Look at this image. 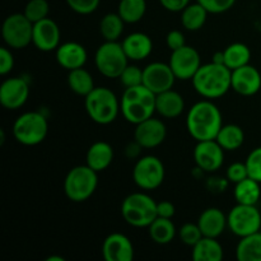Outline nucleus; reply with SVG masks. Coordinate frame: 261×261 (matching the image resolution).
Here are the masks:
<instances>
[{
  "instance_id": "1",
  "label": "nucleus",
  "mask_w": 261,
  "mask_h": 261,
  "mask_svg": "<svg viewBox=\"0 0 261 261\" xmlns=\"http://www.w3.org/2000/svg\"><path fill=\"white\" fill-rule=\"evenodd\" d=\"M222 126V112L212 99L196 102L186 115V129L196 142L216 139Z\"/></svg>"
},
{
  "instance_id": "2",
  "label": "nucleus",
  "mask_w": 261,
  "mask_h": 261,
  "mask_svg": "<svg viewBox=\"0 0 261 261\" xmlns=\"http://www.w3.org/2000/svg\"><path fill=\"white\" fill-rule=\"evenodd\" d=\"M191 82L194 89L205 99L221 98L232 89V70L224 64L211 61L201 64Z\"/></svg>"
},
{
  "instance_id": "3",
  "label": "nucleus",
  "mask_w": 261,
  "mask_h": 261,
  "mask_svg": "<svg viewBox=\"0 0 261 261\" xmlns=\"http://www.w3.org/2000/svg\"><path fill=\"white\" fill-rule=\"evenodd\" d=\"M155 96L144 84L125 88L120 99V109L124 119L130 124H139L155 112Z\"/></svg>"
},
{
  "instance_id": "4",
  "label": "nucleus",
  "mask_w": 261,
  "mask_h": 261,
  "mask_svg": "<svg viewBox=\"0 0 261 261\" xmlns=\"http://www.w3.org/2000/svg\"><path fill=\"white\" fill-rule=\"evenodd\" d=\"M84 106L89 119L98 125L111 124L121 111L119 98L107 87H94L93 91L84 97Z\"/></svg>"
},
{
  "instance_id": "5",
  "label": "nucleus",
  "mask_w": 261,
  "mask_h": 261,
  "mask_svg": "<svg viewBox=\"0 0 261 261\" xmlns=\"http://www.w3.org/2000/svg\"><path fill=\"white\" fill-rule=\"evenodd\" d=\"M121 216L127 224L145 228L157 218V201L145 193H133L122 200Z\"/></svg>"
},
{
  "instance_id": "6",
  "label": "nucleus",
  "mask_w": 261,
  "mask_h": 261,
  "mask_svg": "<svg viewBox=\"0 0 261 261\" xmlns=\"http://www.w3.org/2000/svg\"><path fill=\"white\" fill-rule=\"evenodd\" d=\"M98 186V172L88 165L75 166L71 168L64 180V191L69 200L83 203L88 200Z\"/></svg>"
},
{
  "instance_id": "7",
  "label": "nucleus",
  "mask_w": 261,
  "mask_h": 261,
  "mask_svg": "<svg viewBox=\"0 0 261 261\" xmlns=\"http://www.w3.org/2000/svg\"><path fill=\"white\" fill-rule=\"evenodd\" d=\"M47 119L37 111L24 112L13 124V137L18 143L27 147L41 144L47 137Z\"/></svg>"
},
{
  "instance_id": "8",
  "label": "nucleus",
  "mask_w": 261,
  "mask_h": 261,
  "mask_svg": "<svg viewBox=\"0 0 261 261\" xmlns=\"http://www.w3.org/2000/svg\"><path fill=\"white\" fill-rule=\"evenodd\" d=\"M129 59L117 41H106L102 43L94 55V64L99 74L110 79L120 78L122 71L129 65Z\"/></svg>"
},
{
  "instance_id": "9",
  "label": "nucleus",
  "mask_w": 261,
  "mask_h": 261,
  "mask_svg": "<svg viewBox=\"0 0 261 261\" xmlns=\"http://www.w3.org/2000/svg\"><path fill=\"white\" fill-rule=\"evenodd\" d=\"M2 35L8 47L22 50L32 43L33 23L25 17L24 13H14L5 18Z\"/></svg>"
},
{
  "instance_id": "10",
  "label": "nucleus",
  "mask_w": 261,
  "mask_h": 261,
  "mask_svg": "<svg viewBox=\"0 0 261 261\" xmlns=\"http://www.w3.org/2000/svg\"><path fill=\"white\" fill-rule=\"evenodd\" d=\"M163 162L155 155H144L137 161L133 170V180L142 190H155L165 181Z\"/></svg>"
},
{
  "instance_id": "11",
  "label": "nucleus",
  "mask_w": 261,
  "mask_h": 261,
  "mask_svg": "<svg viewBox=\"0 0 261 261\" xmlns=\"http://www.w3.org/2000/svg\"><path fill=\"white\" fill-rule=\"evenodd\" d=\"M227 223L229 231L242 239L260 231L261 213L256 205L237 203V205H234L227 214Z\"/></svg>"
},
{
  "instance_id": "12",
  "label": "nucleus",
  "mask_w": 261,
  "mask_h": 261,
  "mask_svg": "<svg viewBox=\"0 0 261 261\" xmlns=\"http://www.w3.org/2000/svg\"><path fill=\"white\" fill-rule=\"evenodd\" d=\"M168 64L176 79L191 81L201 66V59L196 48L185 45L171 53Z\"/></svg>"
},
{
  "instance_id": "13",
  "label": "nucleus",
  "mask_w": 261,
  "mask_h": 261,
  "mask_svg": "<svg viewBox=\"0 0 261 261\" xmlns=\"http://www.w3.org/2000/svg\"><path fill=\"white\" fill-rule=\"evenodd\" d=\"M226 150L218 144L216 139L196 142L194 149V162L201 172H216L224 162Z\"/></svg>"
},
{
  "instance_id": "14",
  "label": "nucleus",
  "mask_w": 261,
  "mask_h": 261,
  "mask_svg": "<svg viewBox=\"0 0 261 261\" xmlns=\"http://www.w3.org/2000/svg\"><path fill=\"white\" fill-rule=\"evenodd\" d=\"M175 82L176 76L170 64L154 61L143 69V84L155 94L172 89Z\"/></svg>"
},
{
  "instance_id": "15",
  "label": "nucleus",
  "mask_w": 261,
  "mask_h": 261,
  "mask_svg": "<svg viewBox=\"0 0 261 261\" xmlns=\"http://www.w3.org/2000/svg\"><path fill=\"white\" fill-rule=\"evenodd\" d=\"M30 97L27 81L19 76L5 79L0 86V103L7 110H18Z\"/></svg>"
},
{
  "instance_id": "16",
  "label": "nucleus",
  "mask_w": 261,
  "mask_h": 261,
  "mask_svg": "<svg viewBox=\"0 0 261 261\" xmlns=\"http://www.w3.org/2000/svg\"><path fill=\"white\" fill-rule=\"evenodd\" d=\"M166 137H167V129L165 122L153 116L135 125L134 139L144 149L160 147L165 142Z\"/></svg>"
},
{
  "instance_id": "17",
  "label": "nucleus",
  "mask_w": 261,
  "mask_h": 261,
  "mask_svg": "<svg viewBox=\"0 0 261 261\" xmlns=\"http://www.w3.org/2000/svg\"><path fill=\"white\" fill-rule=\"evenodd\" d=\"M61 32L55 20L45 18L40 22L33 23L32 43L37 50L50 53L60 46Z\"/></svg>"
},
{
  "instance_id": "18",
  "label": "nucleus",
  "mask_w": 261,
  "mask_h": 261,
  "mask_svg": "<svg viewBox=\"0 0 261 261\" xmlns=\"http://www.w3.org/2000/svg\"><path fill=\"white\" fill-rule=\"evenodd\" d=\"M232 89L245 97L256 94L261 89L260 71L250 64L232 70Z\"/></svg>"
},
{
  "instance_id": "19",
  "label": "nucleus",
  "mask_w": 261,
  "mask_h": 261,
  "mask_svg": "<svg viewBox=\"0 0 261 261\" xmlns=\"http://www.w3.org/2000/svg\"><path fill=\"white\" fill-rule=\"evenodd\" d=\"M102 256L106 261H132L134 259V246L125 234L111 233L102 244Z\"/></svg>"
},
{
  "instance_id": "20",
  "label": "nucleus",
  "mask_w": 261,
  "mask_h": 261,
  "mask_svg": "<svg viewBox=\"0 0 261 261\" xmlns=\"http://www.w3.org/2000/svg\"><path fill=\"white\" fill-rule=\"evenodd\" d=\"M56 61L68 71L83 68L88 59L86 47L78 42H64L56 48Z\"/></svg>"
},
{
  "instance_id": "21",
  "label": "nucleus",
  "mask_w": 261,
  "mask_h": 261,
  "mask_svg": "<svg viewBox=\"0 0 261 261\" xmlns=\"http://www.w3.org/2000/svg\"><path fill=\"white\" fill-rule=\"evenodd\" d=\"M121 45L127 59L133 61L144 60L153 51L152 38L143 32L130 33L124 38Z\"/></svg>"
},
{
  "instance_id": "22",
  "label": "nucleus",
  "mask_w": 261,
  "mask_h": 261,
  "mask_svg": "<svg viewBox=\"0 0 261 261\" xmlns=\"http://www.w3.org/2000/svg\"><path fill=\"white\" fill-rule=\"evenodd\" d=\"M198 224L201 229L204 237H213L218 239L224 229L228 228L227 216L219 208H208L200 214Z\"/></svg>"
},
{
  "instance_id": "23",
  "label": "nucleus",
  "mask_w": 261,
  "mask_h": 261,
  "mask_svg": "<svg viewBox=\"0 0 261 261\" xmlns=\"http://www.w3.org/2000/svg\"><path fill=\"white\" fill-rule=\"evenodd\" d=\"M185 110V99L173 89L158 93L155 96V112L165 119H176Z\"/></svg>"
},
{
  "instance_id": "24",
  "label": "nucleus",
  "mask_w": 261,
  "mask_h": 261,
  "mask_svg": "<svg viewBox=\"0 0 261 261\" xmlns=\"http://www.w3.org/2000/svg\"><path fill=\"white\" fill-rule=\"evenodd\" d=\"M86 161L96 172H102L111 166L114 161V148L107 142H96L88 148Z\"/></svg>"
},
{
  "instance_id": "25",
  "label": "nucleus",
  "mask_w": 261,
  "mask_h": 261,
  "mask_svg": "<svg viewBox=\"0 0 261 261\" xmlns=\"http://www.w3.org/2000/svg\"><path fill=\"white\" fill-rule=\"evenodd\" d=\"M223 256V247L213 237H203L193 246L191 257L194 261H221Z\"/></svg>"
},
{
  "instance_id": "26",
  "label": "nucleus",
  "mask_w": 261,
  "mask_h": 261,
  "mask_svg": "<svg viewBox=\"0 0 261 261\" xmlns=\"http://www.w3.org/2000/svg\"><path fill=\"white\" fill-rule=\"evenodd\" d=\"M148 233L153 242L158 245H168L177 234V229L171 218L157 217L148 227Z\"/></svg>"
},
{
  "instance_id": "27",
  "label": "nucleus",
  "mask_w": 261,
  "mask_h": 261,
  "mask_svg": "<svg viewBox=\"0 0 261 261\" xmlns=\"http://www.w3.org/2000/svg\"><path fill=\"white\" fill-rule=\"evenodd\" d=\"M234 199L239 204L245 205H256L261 198L260 182L251 177H247L240 182L234 184Z\"/></svg>"
},
{
  "instance_id": "28",
  "label": "nucleus",
  "mask_w": 261,
  "mask_h": 261,
  "mask_svg": "<svg viewBox=\"0 0 261 261\" xmlns=\"http://www.w3.org/2000/svg\"><path fill=\"white\" fill-rule=\"evenodd\" d=\"M216 140L227 152H233L242 147L245 142V133L241 126L236 124L223 125L217 135Z\"/></svg>"
},
{
  "instance_id": "29",
  "label": "nucleus",
  "mask_w": 261,
  "mask_h": 261,
  "mask_svg": "<svg viewBox=\"0 0 261 261\" xmlns=\"http://www.w3.org/2000/svg\"><path fill=\"white\" fill-rule=\"evenodd\" d=\"M209 12L200 3H190L181 12V24L188 31H199L206 23Z\"/></svg>"
},
{
  "instance_id": "30",
  "label": "nucleus",
  "mask_w": 261,
  "mask_h": 261,
  "mask_svg": "<svg viewBox=\"0 0 261 261\" xmlns=\"http://www.w3.org/2000/svg\"><path fill=\"white\" fill-rule=\"evenodd\" d=\"M240 261H261V232L242 237L236 247Z\"/></svg>"
},
{
  "instance_id": "31",
  "label": "nucleus",
  "mask_w": 261,
  "mask_h": 261,
  "mask_svg": "<svg viewBox=\"0 0 261 261\" xmlns=\"http://www.w3.org/2000/svg\"><path fill=\"white\" fill-rule=\"evenodd\" d=\"M68 86L76 96L87 97L94 89L93 76L84 68L74 69L68 74Z\"/></svg>"
},
{
  "instance_id": "32",
  "label": "nucleus",
  "mask_w": 261,
  "mask_h": 261,
  "mask_svg": "<svg viewBox=\"0 0 261 261\" xmlns=\"http://www.w3.org/2000/svg\"><path fill=\"white\" fill-rule=\"evenodd\" d=\"M223 53L224 65L228 66L231 70L247 65L251 60V51H250L249 46L242 42L231 43L224 48Z\"/></svg>"
},
{
  "instance_id": "33",
  "label": "nucleus",
  "mask_w": 261,
  "mask_h": 261,
  "mask_svg": "<svg viewBox=\"0 0 261 261\" xmlns=\"http://www.w3.org/2000/svg\"><path fill=\"white\" fill-rule=\"evenodd\" d=\"M147 12V0H120L117 13L125 23L134 24L143 19Z\"/></svg>"
},
{
  "instance_id": "34",
  "label": "nucleus",
  "mask_w": 261,
  "mask_h": 261,
  "mask_svg": "<svg viewBox=\"0 0 261 261\" xmlns=\"http://www.w3.org/2000/svg\"><path fill=\"white\" fill-rule=\"evenodd\" d=\"M125 22L119 13H107L99 22V32L105 41H117L124 32Z\"/></svg>"
},
{
  "instance_id": "35",
  "label": "nucleus",
  "mask_w": 261,
  "mask_h": 261,
  "mask_svg": "<svg viewBox=\"0 0 261 261\" xmlns=\"http://www.w3.org/2000/svg\"><path fill=\"white\" fill-rule=\"evenodd\" d=\"M50 5L47 0H30L24 7V15L32 23L40 22L48 17Z\"/></svg>"
},
{
  "instance_id": "36",
  "label": "nucleus",
  "mask_w": 261,
  "mask_h": 261,
  "mask_svg": "<svg viewBox=\"0 0 261 261\" xmlns=\"http://www.w3.org/2000/svg\"><path fill=\"white\" fill-rule=\"evenodd\" d=\"M177 234L184 245L191 247L195 246V245L204 237L198 223L182 224V226L180 227V229L177 231Z\"/></svg>"
},
{
  "instance_id": "37",
  "label": "nucleus",
  "mask_w": 261,
  "mask_h": 261,
  "mask_svg": "<svg viewBox=\"0 0 261 261\" xmlns=\"http://www.w3.org/2000/svg\"><path fill=\"white\" fill-rule=\"evenodd\" d=\"M119 79L125 88L140 86L143 84V69L137 65H127Z\"/></svg>"
},
{
  "instance_id": "38",
  "label": "nucleus",
  "mask_w": 261,
  "mask_h": 261,
  "mask_svg": "<svg viewBox=\"0 0 261 261\" xmlns=\"http://www.w3.org/2000/svg\"><path fill=\"white\" fill-rule=\"evenodd\" d=\"M245 163H246L249 177L254 178V180L261 184V147H257L254 150H251L250 154L247 155Z\"/></svg>"
},
{
  "instance_id": "39",
  "label": "nucleus",
  "mask_w": 261,
  "mask_h": 261,
  "mask_svg": "<svg viewBox=\"0 0 261 261\" xmlns=\"http://www.w3.org/2000/svg\"><path fill=\"white\" fill-rule=\"evenodd\" d=\"M101 0H66V4L73 12L82 15L92 14L99 7Z\"/></svg>"
},
{
  "instance_id": "40",
  "label": "nucleus",
  "mask_w": 261,
  "mask_h": 261,
  "mask_svg": "<svg viewBox=\"0 0 261 261\" xmlns=\"http://www.w3.org/2000/svg\"><path fill=\"white\" fill-rule=\"evenodd\" d=\"M212 14H222L231 9L236 0H196Z\"/></svg>"
},
{
  "instance_id": "41",
  "label": "nucleus",
  "mask_w": 261,
  "mask_h": 261,
  "mask_svg": "<svg viewBox=\"0 0 261 261\" xmlns=\"http://www.w3.org/2000/svg\"><path fill=\"white\" fill-rule=\"evenodd\" d=\"M226 177L229 182L237 184L240 181L245 180L249 177V172H247L246 163L245 162H234L228 166L226 171Z\"/></svg>"
},
{
  "instance_id": "42",
  "label": "nucleus",
  "mask_w": 261,
  "mask_h": 261,
  "mask_svg": "<svg viewBox=\"0 0 261 261\" xmlns=\"http://www.w3.org/2000/svg\"><path fill=\"white\" fill-rule=\"evenodd\" d=\"M14 68V58L10 51V48L2 47L0 48V74L7 75Z\"/></svg>"
},
{
  "instance_id": "43",
  "label": "nucleus",
  "mask_w": 261,
  "mask_h": 261,
  "mask_svg": "<svg viewBox=\"0 0 261 261\" xmlns=\"http://www.w3.org/2000/svg\"><path fill=\"white\" fill-rule=\"evenodd\" d=\"M166 43H167L168 48H170L171 51L177 50V48L186 45L185 35L178 30L170 31V32L167 33V36H166Z\"/></svg>"
},
{
  "instance_id": "44",
  "label": "nucleus",
  "mask_w": 261,
  "mask_h": 261,
  "mask_svg": "<svg viewBox=\"0 0 261 261\" xmlns=\"http://www.w3.org/2000/svg\"><path fill=\"white\" fill-rule=\"evenodd\" d=\"M160 3L166 10H168V12L181 13L189 4H190V0H160Z\"/></svg>"
},
{
  "instance_id": "45",
  "label": "nucleus",
  "mask_w": 261,
  "mask_h": 261,
  "mask_svg": "<svg viewBox=\"0 0 261 261\" xmlns=\"http://www.w3.org/2000/svg\"><path fill=\"white\" fill-rule=\"evenodd\" d=\"M176 213V208L173 203L168 200H163L157 203V216L162 217V218H173Z\"/></svg>"
},
{
  "instance_id": "46",
  "label": "nucleus",
  "mask_w": 261,
  "mask_h": 261,
  "mask_svg": "<svg viewBox=\"0 0 261 261\" xmlns=\"http://www.w3.org/2000/svg\"><path fill=\"white\" fill-rule=\"evenodd\" d=\"M229 181L226 178H222V177H211L206 182V188L209 189V191L212 193H222L224 189L227 188Z\"/></svg>"
},
{
  "instance_id": "47",
  "label": "nucleus",
  "mask_w": 261,
  "mask_h": 261,
  "mask_svg": "<svg viewBox=\"0 0 261 261\" xmlns=\"http://www.w3.org/2000/svg\"><path fill=\"white\" fill-rule=\"evenodd\" d=\"M143 147L134 139V142H130L129 144L125 148V155H126L129 160H135L140 155V152H142Z\"/></svg>"
},
{
  "instance_id": "48",
  "label": "nucleus",
  "mask_w": 261,
  "mask_h": 261,
  "mask_svg": "<svg viewBox=\"0 0 261 261\" xmlns=\"http://www.w3.org/2000/svg\"><path fill=\"white\" fill-rule=\"evenodd\" d=\"M212 61L216 64H224V53L223 51H217V53L213 55Z\"/></svg>"
},
{
  "instance_id": "49",
  "label": "nucleus",
  "mask_w": 261,
  "mask_h": 261,
  "mask_svg": "<svg viewBox=\"0 0 261 261\" xmlns=\"http://www.w3.org/2000/svg\"><path fill=\"white\" fill-rule=\"evenodd\" d=\"M4 142H5V130L0 129V145L4 144Z\"/></svg>"
},
{
  "instance_id": "50",
  "label": "nucleus",
  "mask_w": 261,
  "mask_h": 261,
  "mask_svg": "<svg viewBox=\"0 0 261 261\" xmlns=\"http://www.w3.org/2000/svg\"><path fill=\"white\" fill-rule=\"evenodd\" d=\"M46 261H64V257L61 256H50L46 259Z\"/></svg>"
}]
</instances>
